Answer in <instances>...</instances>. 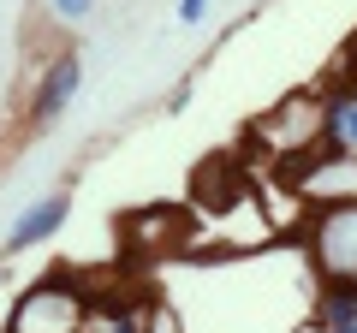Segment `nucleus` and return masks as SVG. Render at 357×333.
Here are the masks:
<instances>
[{"mask_svg": "<svg viewBox=\"0 0 357 333\" xmlns=\"http://www.w3.org/2000/svg\"><path fill=\"white\" fill-rule=\"evenodd\" d=\"M286 179L321 208H357V155L333 149L328 137L310 143L298 161H286Z\"/></svg>", "mask_w": 357, "mask_h": 333, "instance_id": "1", "label": "nucleus"}, {"mask_svg": "<svg viewBox=\"0 0 357 333\" xmlns=\"http://www.w3.org/2000/svg\"><path fill=\"white\" fill-rule=\"evenodd\" d=\"M84 316H89V297L77 292L66 274H54V280L30 286L13 304L6 333H84Z\"/></svg>", "mask_w": 357, "mask_h": 333, "instance_id": "2", "label": "nucleus"}, {"mask_svg": "<svg viewBox=\"0 0 357 333\" xmlns=\"http://www.w3.org/2000/svg\"><path fill=\"white\" fill-rule=\"evenodd\" d=\"M77 84H84V60H77L72 48H66V54H54V60H48V72H42V84H36V95H30V125H54V119H60L66 107H72Z\"/></svg>", "mask_w": 357, "mask_h": 333, "instance_id": "3", "label": "nucleus"}, {"mask_svg": "<svg viewBox=\"0 0 357 333\" xmlns=\"http://www.w3.org/2000/svg\"><path fill=\"white\" fill-rule=\"evenodd\" d=\"M66 215H72V196H42V203H30L24 215H18V226H13V250H30V244H42V238H54V232L66 226Z\"/></svg>", "mask_w": 357, "mask_h": 333, "instance_id": "4", "label": "nucleus"}, {"mask_svg": "<svg viewBox=\"0 0 357 333\" xmlns=\"http://www.w3.org/2000/svg\"><path fill=\"white\" fill-rule=\"evenodd\" d=\"M321 137H328L333 149L357 155V84H345V90H333L328 102H321Z\"/></svg>", "mask_w": 357, "mask_h": 333, "instance_id": "5", "label": "nucleus"}, {"mask_svg": "<svg viewBox=\"0 0 357 333\" xmlns=\"http://www.w3.org/2000/svg\"><path fill=\"white\" fill-rule=\"evenodd\" d=\"M316 321H321V327H345V321H357V274H351V268L321 274V304H316Z\"/></svg>", "mask_w": 357, "mask_h": 333, "instance_id": "6", "label": "nucleus"}, {"mask_svg": "<svg viewBox=\"0 0 357 333\" xmlns=\"http://www.w3.org/2000/svg\"><path fill=\"white\" fill-rule=\"evenodd\" d=\"M208 0H178V24H203Z\"/></svg>", "mask_w": 357, "mask_h": 333, "instance_id": "7", "label": "nucleus"}, {"mask_svg": "<svg viewBox=\"0 0 357 333\" xmlns=\"http://www.w3.org/2000/svg\"><path fill=\"white\" fill-rule=\"evenodd\" d=\"M89 6H96V0H54V13H60V18H89Z\"/></svg>", "mask_w": 357, "mask_h": 333, "instance_id": "8", "label": "nucleus"}]
</instances>
